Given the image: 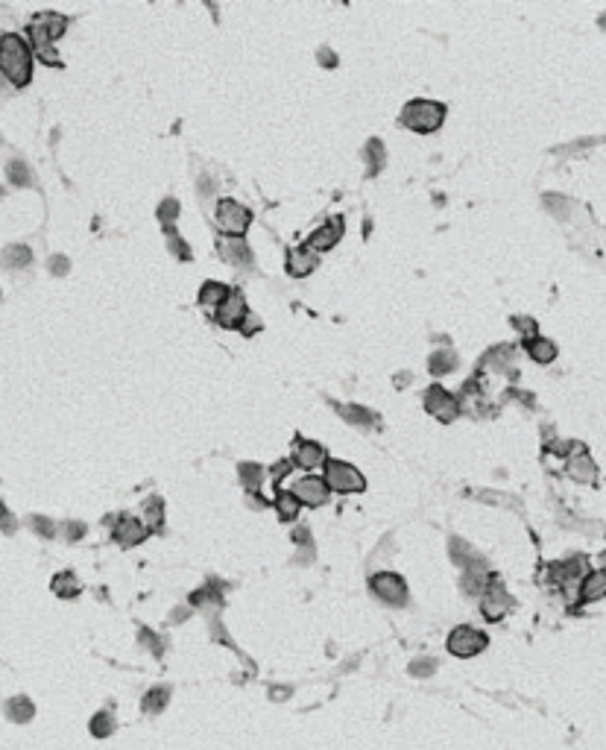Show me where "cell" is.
Segmentation results:
<instances>
[{
	"mask_svg": "<svg viewBox=\"0 0 606 750\" xmlns=\"http://www.w3.org/2000/svg\"><path fill=\"white\" fill-rule=\"evenodd\" d=\"M0 74L18 88H24L32 79V47L18 32L0 36Z\"/></svg>",
	"mask_w": 606,
	"mask_h": 750,
	"instance_id": "6da1fadb",
	"label": "cell"
},
{
	"mask_svg": "<svg viewBox=\"0 0 606 750\" xmlns=\"http://www.w3.org/2000/svg\"><path fill=\"white\" fill-rule=\"evenodd\" d=\"M401 126L419 132V135H431L442 123H446V106L434 103V100H411L401 109Z\"/></svg>",
	"mask_w": 606,
	"mask_h": 750,
	"instance_id": "7a4b0ae2",
	"label": "cell"
},
{
	"mask_svg": "<svg viewBox=\"0 0 606 750\" xmlns=\"http://www.w3.org/2000/svg\"><path fill=\"white\" fill-rule=\"evenodd\" d=\"M322 481L334 493H364L366 490V478L360 475L352 463H346V460H331V457L325 460Z\"/></svg>",
	"mask_w": 606,
	"mask_h": 750,
	"instance_id": "3957f363",
	"label": "cell"
},
{
	"mask_svg": "<svg viewBox=\"0 0 606 750\" xmlns=\"http://www.w3.org/2000/svg\"><path fill=\"white\" fill-rule=\"evenodd\" d=\"M489 645V636L478 627H469V624H460L448 633V654L451 657H460V659H469V657H478L481 651H486Z\"/></svg>",
	"mask_w": 606,
	"mask_h": 750,
	"instance_id": "277c9868",
	"label": "cell"
},
{
	"mask_svg": "<svg viewBox=\"0 0 606 750\" xmlns=\"http://www.w3.org/2000/svg\"><path fill=\"white\" fill-rule=\"evenodd\" d=\"M214 220L220 226L223 235L228 238H243V232L249 229L252 223V211L247 206L235 203V199H220L217 203V211H214Z\"/></svg>",
	"mask_w": 606,
	"mask_h": 750,
	"instance_id": "5b68a950",
	"label": "cell"
},
{
	"mask_svg": "<svg viewBox=\"0 0 606 750\" xmlns=\"http://www.w3.org/2000/svg\"><path fill=\"white\" fill-rule=\"evenodd\" d=\"M64 29H68V18L59 12H39L36 18L29 24V47H39V44H53L56 39L64 36Z\"/></svg>",
	"mask_w": 606,
	"mask_h": 750,
	"instance_id": "8992f818",
	"label": "cell"
},
{
	"mask_svg": "<svg viewBox=\"0 0 606 750\" xmlns=\"http://www.w3.org/2000/svg\"><path fill=\"white\" fill-rule=\"evenodd\" d=\"M369 589L372 595L384 601L387 607H404L407 604V583L404 577L392 575V572H378L369 577Z\"/></svg>",
	"mask_w": 606,
	"mask_h": 750,
	"instance_id": "52a82bcc",
	"label": "cell"
},
{
	"mask_svg": "<svg viewBox=\"0 0 606 750\" xmlns=\"http://www.w3.org/2000/svg\"><path fill=\"white\" fill-rule=\"evenodd\" d=\"M217 316V323L223 328H243V323H247V316H249V308H247V299H243L240 290H232L226 296V302L214 311Z\"/></svg>",
	"mask_w": 606,
	"mask_h": 750,
	"instance_id": "ba28073f",
	"label": "cell"
},
{
	"mask_svg": "<svg viewBox=\"0 0 606 750\" xmlns=\"http://www.w3.org/2000/svg\"><path fill=\"white\" fill-rule=\"evenodd\" d=\"M290 493L296 495L299 504H305V507H322L325 502H329V495H331L329 484H325L322 478H314V475H305Z\"/></svg>",
	"mask_w": 606,
	"mask_h": 750,
	"instance_id": "9c48e42d",
	"label": "cell"
},
{
	"mask_svg": "<svg viewBox=\"0 0 606 750\" xmlns=\"http://www.w3.org/2000/svg\"><path fill=\"white\" fill-rule=\"evenodd\" d=\"M217 255L232 264V267H252V249L243 238H228V235H220L217 238Z\"/></svg>",
	"mask_w": 606,
	"mask_h": 750,
	"instance_id": "30bf717a",
	"label": "cell"
},
{
	"mask_svg": "<svg viewBox=\"0 0 606 750\" xmlns=\"http://www.w3.org/2000/svg\"><path fill=\"white\" fill-rule=\"evenodd\" d=\"M513 610V598L507 595L501 587H489L483 595H481V612L486 622H498L504 619L507 612Z\"/></svg>",
	"mask_w": 606,
	"mask_h": 750,
	"instance_id": "8fae6325",
	"label": "cell"
},
{
	"mask_svg": "<svg viewBox=\"0 0 606 750\" xmlns=\"http://www.w3.org/2000/svg\"><path fill=\"white\" fill-rule=\"evenodd\" d=\"M293 463L299 466V469H317V466H325L329 455H325V448L319 443H310V440H296L293 446Z\"/></svg>",
	"mask_w": 606,
	"mask_h": 750,
	"instance_id": "7c38bea8",
	"label": "cell"
},
{
	"mask_svg": "<svg viewBox=\"0 0 606 750\" xmlns=\"http://www.w3.org/2000/svg\"><path fill=\"white\" fill-rule=\"evenodd\" d=\"M146 530L144 528V522L141 519H132V516H123V519L114 525V530H111V537H114V542H120L123 548H132V545H141L144 540H146Z\"/></svg>",
	"mask_w": 606,
	"mask_h": 750,
	"instance_id": "4fadbf2b",
	"label": "cell"
},
{
	"mask_svg": "<svg viewBox=\"0 0 606 750\" xmlns=\"http://www.w3.org/2000/svg\"><path fill=\"white\" fill-rule=\"evenodd\" d=\"M448 554H451V563H457L460 565V569H466V572H471V569H486V560L474 551V548L466 542V540H460V537H454L451 542H448Z\"/></svg>",
	"mask_w": 606,
	"mask_h": 750,
	"instance_id": "5bb4252c",
	"label": "cell"
},
{
	"mask_svg": "<svg viewBox=\"0 0 606 750\" xmlns=\"http://www.w3.org/2000/svg\"><path fill=\"white\" fill-rule=\"evenodd\" d=\"M340 235H343V223L340 220H331V223H325V226H319L314 235L308 238V253H329V249L340 241Z\"/></svg>",
	"mask_w": 606,
	"mask_h": 750,
	"instance_id": "9a60e30c",
	"label": "cell"
},
{
	"mask_svg": "<svg viewBox=\"0 0 606 750\" xmlns=\"http://www.w3.org/2000/svg\"><path fill=\"white\" fill-rule=\"evenodd\" d=\"M565 472L574 478V481H580V484H595V478H598V466H595V460L588 457L586 452H577V455H571L568 460H565Z\"/></svg>",
	"mask_w": 606,
	"mask_h": 750,
	"instance_id": "2e32d148",
	"label": "cell"
},
{
	"mask_svg": "<svg viewBox=\"0 0 606 750\" xmlns=\"http://www.w3.org/2000/svg\"><path fill=\"white\" fill-rule=\"evenodd\" d=\"M600 598H606V572L603 569L586 572V577L580 580V601L592 604V601H600Z\"/></svg>",
	"mask_w": 606,
	"mask_h": 750,
	"instance_id": "e0dca14e",
	"label": "cell"
},
{
	"mask_svg": "<svg viewBox=\"0 0 606 750\" xmlns=\"http://www.w3.org/2000/svg\"><path fill=\"white\" fill-rule=\"evenodd\" d=\"M4 715L12 724H29L32 715H36V704H32L27 695H15L4 704Z\"/></svg>",
	"mask_w": 606,
	"mask_h": 750,
	"instance_id": "ac0fdd59",
	"label": "cell"
},
{
	"mask_svg": "<svg viewBox=\"0 0 606 750\" xmlns=\"http://www.w3.org/2000/svg\"><path fill=\"white\" fill-rule=\"evenodd\" d=\"M516 361V346H495V349H489V352L483 355V370H493V373H510V363Z\"/></svg>",
	"mask_w": 606,
	"mask_h": 750,
	"instance_id": "d6986e66",
	"label": "cell"
},
{
	"mask_svg": "<svg viewBox=\"0 0 606 750\" xmlns=\"http://www.w3.org/2000/svg\"><path fill=\"white\" fill-rule=\"evenodd\" d=\"M170 686L167 683H158V686H153L150 692H146L144 697H141V709L146 712V715H158V712H165L167 709V704H170Z\"/></svg>",
	"mask_w": 606,
	"mask_h": 750,
	"instance_id": "ffe728a7",
	"label": "cell"
},
{
	"mask_svg": "<svg viewBox=\"0 0 606 750\" xmlns=\"http://www.w3.org/2000/svg\"><path fill=\"white\" fill-rule=\"evenodd\" d=\"M314 267H317V258H314V253H308L305 246L302 249H290L287 253V273L290 276L302 279L308 273H314Z\"/></svg>",
	"mask_w": 606,
	"mask_h": 750,
	"instance_id": "44dd1931",
	"label": "cell"
},
{
	"mask_svg": "<svg viewBox=\"0 0 606 750\" xmlns=\"http://www.w3.org/2000/svg\"><path fill=\"white\" fill-rule=\"evenodd\" d=\"M232 293L228 290L223 281H205V285L200 288V305L205 308V311H217L223 302H226V296Z\"/></svg>",
	"mask_w": 606,
	"mask_h": 750,
	"instance_id": "7402d4cb",
	"label": "cell"
},
{
	"mask_svg": "<svg viewBox=\"0 0 606 750\" xmlns=\"http://www.w3.org/2000/svg\"><path fill=\"white\" fill-rule=\"evenodd\" d=\"M32 261V249L27 243H9L4 253H0V264L9 267V270H21Z\"/></svg>",
	"mask_w": 606,
	"mask_h": 750,
	"instance_id": "603a6c76",
	"label": "cell"
},
{
	"mask_svg": "<svg viewBox=\"0 0 606 750\" xmlns=\"http://www.w3.org/2000/svg\"><path fill=\"white\" fill-rule=\"evenodd\" d=\"M141 522H144L146 530H161V528H165V502H161L158 495H153L150 502L144 504V510H141Z\"/></svg>",
	"mask_w": 606,
	"mask_h": 750,
	"instance_id": "cb8c5ba5",
	"label": "cell"
},
{
	"mask_svg": "<svg viewBox=\"0 0 606 750\" xmlns=\"http://www.w3.org/2000/svg\"><path fill=\"white\" fill-rule=\"evenodd\" d=\"M275 510H278V519H282V522H296V516L302 513V504H299V498L293 495L290 490H278Z\"/></svg>",
	"mask_w": 606,
	"mask_h": 750,
	"instance_id": "d4e9b609",
	"label": "cell"
},
{
	"mask_svg": "<svg viewBox=\"0 0 606 750\" xmlns=\"http://www.w3.org/2000/svg\"><path fill=\"white\" fill-rule=\"evenodd\" d=\"M50 589L53 595L59 598H76L79 592H83V583H79V577L74 572H59L53 580H50Z\"/></svg>",
	"mask_w": 606,
	"mask_h": 750,
	"instance_id": "484cf974",
	"label": "cell"
},
{
	"mask_svg": "<svg viewBox=\"0 0 606 750\" xmlns=\"http://www.w3.org/2000/svg\"><path fill=\"white\" fill-rule=\"evenodd\" d=\"M457 363H460L457 352H451V349H439V352H434L428 358V370H431V375H448V373L457 370Z\"/></svg>",
	"mask_w": 606,
	"mask_h": 750,
	"instance_id": "4316f807",
	"label": "cell"
},
{
	"mask_svg": "<svg viewBox=\"0 0 606 750\" xmlns=\"http://www.w3.org/2000/svg\"><path fill=\"white\" fill-rule=\"evenodd\" d=\"M460 587H463L466 595L474 598V595H483L489 587H493V580H489V572H486V569H471V572L463 575V583H460Z\"/></svg>",
	"mask_w": 606,
	"mask_h": 750,
	"instance_id": "83f0119b",
	"label": "cell"
},
{
	"mask_svg": "<svg viewBox=\"0 0 606 750\" xmlns=\"http://www.w3.org/2000/svg\"><path fill=\"white\" fill-rule=\"evenodd\" d=\"M352 425H360V428H372V425H378V416H375L369 408H360V405H340L337 408Z\"/></svg>",
	"mask_w": 606,
	"mask_h": 750,
	"instance_id": "f1b7e54d",
	"label": "cell"
},
{
	"mask_svg": "<svg viewBox=\"0 0 606 750\" xmlns=\"http://www.w3.org/2000/svg\"><path fill=\"white\" fill-rule=\"evenodd\" d=\"M528 355L536 363H551L556 358V343L548 337H533V340H528Z\"/></svg>",
	"mask_w": 606,
	"mask_h": 750,
	"instance_id": "f546056e",
	"label": "cell"
},
{
	"mask_svg": "<svg viewBox=\"0 0 606 750\" xmlns=\"http://www.w3.org/2000/svg\"><path fill=\"white\" fill-rule=\"evenodd\" d=\"M88 730H91V736H94V739H109L111 732L118 730V721H114V715H111V712L103 709V712H97L94 718L88 721Z\"/></svg>",
	"mask_w": 606,
	"mask_h": 750,
	"instance_id": "4dcf8cb0",
	"label": "cell"
},
{
	"mask_svg": "<svg viewBox=\"0 0 606 750\" xmlns=\"http://www.w3.org/2000/svg\"><path fill=\"white\" fill-rule=\"evenodd\" d=\"M6 176L12 185H18V188H29L32 185V173H29V164L21 161V159H12L6 164Z\"/></svg>",
	"mask_w": 606,
	"mask_h": 750,
	"instance_id": "1f68e13d",
	"label": "cell"
},
{
	"mask_svg": "<svg viewBox=\"0 0 606 750\" xmlns=\"http://www.w3.org/2000/svg\"><path fill=\"white\" fill-rule=\"evenodd\" d=\"M384 159H387V153H384V144L378 141V138H372L369 144H366V176H375L378 173L381 168H384Z\"/></svg>",
	"mask_w": 606,
	"mask_h": 750,
	"instance_id": "d6a6232c",
	"label": "cell"
},
{
	"mask_svg": "<svg viewBox=\"0 0 606 750\" xmlns=\"http://www.w3.org/2000/svg\"><path fill=\"white\" fill-rule=\"evenodd\" d=\"M220 604H223V598H220V587H217V583H214V587L208 583L205 589L191 595V607H214L217 610Z\"/></svg>",
	"mask_w": 606,
	"mask_h": 750,
	"instance_id": "836d02e7",
	"label": "cell"
},
{
	"mask_svg": "<svg viewBox=\"0 0 606 750\" xmlns=\"http://www.w3.org/2000/svg\"><path fill=\"white\" fill-rule=\"evenodd\" d=\"M451 399H454V396H451L446 387L434 384V387H428V390H425V410H428V413H436L442 405H448Z\"/></svg>",
	"mask_w": 606,
	"mask_h": 750,
	"instance_id": "e575fe53",
	"label": "cell"
},
{
	"mask_svg": "<svg viewBox=\"0 0 606 750\" xmlns=\"http://www.w3.org/2000/svg\"><path fill=\"white\" fill-rule=\"evenodd\" d=\"M545 208L553 214V217H560V220H568V214H571V203L565 196H560V194H545Z\"/></svg>",
	"mask_w": 606,
	"mask_h": 750,
	"instance_id": "d590c367",
	"label": "cell"
},
{
	"mask_svg": "<svg viewBox=\"0 0 606 750\" xmlns=\"http://www.w3.org/2000/svg\"><path fill=\"white\" fill-rule=\"evenodd\" d=\"M237 478H240V484L247 490H255L261 484V466L258 463H240L237 466Z\"/></svg>",
	"mask_w": 606,
	"mask_h": 750,
	"instance_id": "8d00e7d4",
	"label": "cell"
},
{
	"mask_svg": "<svg viewBox=\"0 0 606 750\" xmlns=\"http://www.w3.org/2000/svg\"><path fill=\"white\" fill-rule=\"evenodd\" d=\"M138 642H141V648H146V651H150L153 657H161V654H165V642H161L150 627H141V630H138Z\"/></svg>",
	"mask_w": 606,
	"mask_h": 750,
	"instance_id": "74e56055",
	"label": "cell"
},
{
	"mask_svg": "<svg viewBox=\"0 0 606 750\" xmlns=\"http://www.w3.org/2000/svg\"><path fill=\"white\" fill-rule=\"evenodd\" d=\"M167 249H170V253H173L179 261H191V246H188L182 238H179V232H176L173 226L167 229Z\"/></svg>",
	"mask_w": 606,
	"mask_h": 750,
	"instance_id": "f35d334b",
	"label": "cell"
},
{
	"mask_svg": "<svg viewBox=\"0 0 606 750\" xmlns=\"http://www.w3.org/2000/svg\"><path fill=\"white\" fill-rule=\"evenodd\" d=\"M407 671H411L413 677H434L436 674V659L434 657H419V659H413L411 665H407Z\"/></svg>",
	"mask_w": 606,
	"mask_h": 750,
	"instance_id": "ab89813d",
	"label": "cell"
},
{
	"mask_svg": "<svg viewBox=\"0 0 606 750\" xmlns=\"http://www.w3.org/2000/svg\"><path fill=\"white\" fill-rule=\"evenodd\" d=\"M176 217H179V203H176V199H170V196L161 199V203H158V220L165 223V229H170L176 223Z\"/></svg>",
	"mask_w": 606,
	"mask_h": 750,
	"instance_id": "60d3db41",
	"label": "cell"
},
{
	"mask_svg": "<svg viewBox=\"0 0 606 750\" xmlns=\"http://www.w3.org/2000/svg\"><path fill=\"white\" fill-rule=\"evenodd\" d=\"M29 528L39 533L41 540H53V533H56V525L50 519H44V516H32L29 519Z\"/></svg>",
	"mask_w": 606,
	"mask_h": 750,
	"instance_id": "b9f144b4",
	"label": "cell"
},
{
	"mask_svg": "<svg viewBox=\"0 0 606 750\" xmlns=\"http://www.w3.org/2000/svg\"><path fill=\"white\" fill-rule=\"evenodd\" d=\"M434 416H436L439 422H454L457 416H460V402H457V399H451V402H448V405H442Z\"/></svg>",
	"mask_w": 606,
	"mask_h": 750,
	"instance_id": "7bdbcfd3",
	"label": "cell"
},
{
	"mask_svg": "<svg viewBox=\"0 0 606 750\" xmlns=\"http://www.w3.org/2000/svg\"><path fill=\"white\" fill-rule=\"evenodd\" d=\"M513 326L521 331L524 337L528 340H533V337H539V328H536V323L530 320V316H513Z\"/></svg>",
	"mask_w": 606,
	"mask_h": 750,
	"instance_id": "ee69618b",
	"label": "cell"
},
{
	"mask_svg": "<svg viewBox=\"0 0 606 750\" xmlns=\"http://www.w3.org/2000/svg\"><path fill=\"white\" fill-rule=\"evenodd\" d=\"M47 270H50L53 276H68V273H71V258H64V255H53L50 261H47Z\"/></svg>",
	"mask_w": 606,
	"mask_h": 750,
	"instance_id": "f6af8a7d",
	"label": "cell"
},
{
	"mask_svg": "<svg viewBox=\"0 0 606 750\" xmlns=\"http://www.w3.org/2000/svg\"><path fill=\"white\" fill-rule=\"evenodd\" d=\"M15 528H18V522L12 519L9 510H6V504L0 502V530H4V533H15Z\"/></svg>",
	"mask_w": 606,
	"mask_h": 750,
	"instance_id": "bcb514c9",
	"label": "cell"
},
{
	"mask_svg": "<svg viewBox=\"0 0 606 750\" xmlns=\"http://www.w3.org/2000/svg\"><path fill=\"white\" fill-rule=\"evenodd\" d=\"M64 537H68L71 542L83 540V537H85V525H83V522H68V525H64Z\"/></svg>",
	"mask_w": 606,
	"mask_h": 750,
	"instance_id": "7dc6e473",
	"label": "cell"
},
{
	"mask_svg": "<svg viewBox=\"0 0 606 750\" xmlns=\"http://www.w3.org/2000/svg\"><path fill=\"white\" fill-rule=\"evenodd\" d=\"M293 695V686H270V697L273 701H287Z\"/></svg>",
	"mask_w": 606,
	"mask_h": 750,
	"instance_id": "c3c4849f",
	"label": "cell"
},
{
	"mask_svg": "<svg viewBox=\"0 0 606 750\" xmlns=\"http://www.w3.org/2000/svg\"><path fill=\"white\" fill-rule=\"evenodd\" d=\"M293 542H296L299 548H302V545L310 548V530H308V528H296V530H293Z\"/></svg>",
	"mask_w": 606,
	"mask_h": 750,
	"instance_id": "681fc988",
	"label": "cell"
},
{
	"mask_svg": "<svg viewBox=\"0 0 606 750\" xmlns=\"http://www.w3.org/2000/svg\"><path fill=\"white\" fill-rule=\"evenodd\" d=\"M191 610H193L191 604H188V607H176V610L170 612V622H173V624H182V622L188 619V615H191Z\"/></svg>",
	"mask_w": 606,
	"mask_h": 750,
	"instance_id": "f907efd6",
	"label": "cell"
},
{
	"mask_svg": "<svg viewBox=\"0 0 606 750\" xmlns=\"http://www.w3.org/2000/svg\"><path fill=\"white\" fill-rule=\"evenodd\" d=\"M290 466H293V460H278V463L273 466V478H284V475L290 472Z\"/></svg>",
	"mask_w": 606,
	"mask_h": 750,
	"instance_id": "816d5d0a",
	"label": "cell"
},
{
	"mask_svg": "<svg viewBox=\"0 0 606 750\" xmlns=\"http://www.w3.org/2000/svg\"><path fill=\"white\" fill-rule=\"evenodd\" d=\"M214 191H217V182H214V179H208V176H202V179H200V194L208 196V194H214Z\"/></svg>",
	"mask_w": 606,
	"mask_h": 750,
	"instance_id": "f5cc1de1",
	"label": "cell"
},
{
	"mask_svg": "<svg viewBox=\"0 0 606 750\" xmlns=\"http://www.w3.org/2000/svg\"><path fill=\"white\" fill-rule=\"evenodd\" d=\"M319 65H325V68H334V65H337V56L331 53V50H325V47H322V50H319Z\"/></svg>",
	"mask_w": 606,
	"mask_h": 750,
	"instance_id": "db71d44e",
	"label": "cell"
},
{
	"mask_svg": "<svg viewBox=\"0 0 606 750\" xmlns=\"http://www.w3.org/2000/svg\"><path fill=\"white\" fill-rule=\"evenodd\" d=\"M411 381H413V375H411V373H399L396 378H392V384H396L399 390H404L407 384H411Z\"/></svg>",
	"mask_w": 606,
	"mask_h": 750,
	"instance_id": "11a10c76",
	"label": "cell"
},
{
	"mask_svg": "<svg viewBox=\"0 0 606 750\" xmlns=\"http://www.w3.org/2000/svg\"><path fill=\"white\" fill-rule=\"evenodd\" d=\"M258 328H261V323H258V320H249V316H247V323H243L240 331H243V335H255Z\"/></svg>",
	"mask_w": 606,
	"mask_h": 750,
	"instance_id": "9f6ffc18",
	"label": "cell"
},
{
	"mask_svg": "<svg viewBox=\"0 0 606 750\" xmlns=\"http://www.w3.org/2000/svg\"><path fill=\"white\" fill-rule=\"evenodd\" d=\"M310 560H314V548H308V551H302V554L296 557V563H299V565H308Z\"/></svg>",
	"mask_w": 606,
	"mask_h": 750,
	"instance_id": "6f0895ef",
	"label": "cell"
},
{
	"mask_svg": "<svg viewBox=\"0 0 606 750\" xmlns=\"http://www.w3.org/2000/svg\"><path fill=\"white\" fill-rule=\"evenodd\" d=\"M249 504H252V507H267V502H264L261 495H249Z\"/></svg>",
	"mask_w": 606,
	"mask_h": 750,
	"instance_id": "680465c9",
	"label": "cell"
},
{
	"mask_svg": "<svg viewBox=\"0 0 606 750\" xmlns=\"http://www.w3.org/2000/svg\"><path fill=\"white\" fill-rule=\"evenodd\" d=\"M600 27H603V29H606V15H603V18H600Z\"/></svg>",
	"mask_w": 606,
	"mask_h": 750,
	"instance_id": "91938a15",
	"label": "cell"
},
{
	"mask_svg": "<svg viewBox=\"0 0 606 750\" xmlns=\"http://www.w3.org/2000/svg\"><path fill=\"white\" fill-rule=\"evenodd\" d=\"M600 560H603V572H606V554H603V557H600Z\"/></svg>",
	"mask_w": 606,
	"mask_h": 750,
	"instance_id": "94428289",
	"label": "cell"
},
{
	"mask_svg": "<svg viewBox=\"0 0 606 750\" xmlns=\"http://www.w3.org/2000/svg\"><path fill=\"white\" fill-rule=\"evenodd\" d=\"M0 196H4V188H0Z\"/></svg>",
	"mask_w": 606,
	"mask_h": 750,
	"instance_id": "6125c7cd",
	"label": "cell"
},
{
	"mask_svg": "<svg viewBox=\"0 0 606 750\" xmlns=\"http://www.w3.org/2000/svg\"><path fill=\"white\" fill-rule=\"evenodd\" d=\"M0 76H4V74H0Z\"/></svg>",
	"mask_w": 606,
	"mask_h": 750,
	"instance_id": "be15d7a7",
	"label": "cell"
}]
</instances>
